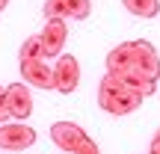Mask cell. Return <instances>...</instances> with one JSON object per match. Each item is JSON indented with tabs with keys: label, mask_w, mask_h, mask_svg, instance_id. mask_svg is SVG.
I'll return each instance as SVG.
<instances>
[{
	"label": "cell",
	"mask_w": 160,
	"mask_h": 154,
	"mask_svg": "<svg viewBox=\"0 0 160 154\" xmlns=\"http://www.w3.org/2000/svg\"><path fill=\"white\" fill-rule=\"evenodd\" d=\"M18 59H42V42H39V36H30V39H24V45H21V51H18Z\"/></svg>",
	"instance_id": "8fae6325"
},
{
	"label": "cell",
	"mask_w": 160,
	"mask_h": 154,
	"mask_svg": "<svg viewBox=\"0 0 160 154\" xmlns=\"http://www.w3.org/2000/svg\"><path fill=\"white\" fill-rule=\"evenodd\" d=\"M21 77L27 86L36 89H53V68L45 59H24L21 62Z\"/></svg>",
	"instance_id": "9c48e42d"
},
{
	"label": "cell",
	"mask_w": 160,
	"mask_h": 154,
	"mask_svg": "<svg viewBox=\"0 0 160 154\" xmlns=\"http://www.w3.org/2000/svg\"><path fill=\"white\" fill-rule=\"evenodd\" d=\"M0 125H3V119H0Z\"/></svg>",
	"instance_id": "2e32d148"
},
{
	"label": "cell",
	"mask_w": 160,
	"mask_h": 154,
	"mask_svg": "<svg viewBox=\"0 0 160 154\" xmlns=\"http://www.w3.org/2000/svg\"><path fill=\"white\" fill-rule=\"evenodd\" d=\"M148 154H151V151H148Z\"/></svg>",
	"instance_id": "e0dca14e"
},
{
	"label": "cell",
	"mask_w": 160,
	"mask_h": 154,
	"mask_svg": "<svg viewBox=\"0 0 160 154\" xmlns=\"http://www.w3.org/2000/svg\"><path fill=\"white\" fill-rule=\"evenodd\" d=\"M65 39H68V27L65 21H48L45 30H42L39 42H42V59H57L62 57V47H65Z\"/></svg>",
	"instance_id": "5b68a950"
},
{
	"label": "cell",
	"mask_w": 160,
	"mask_h": 154,
	"mask_svg": "<svg viewBox=\"0 0 160 154\" xmlns=\"http://www.w3.org/2000/svg\"><path fill=\"white\" fill-rule=\"evenodd\" d=\"M36 142V131L24 122H12V125H0V148L6 151H24Z\"/></svg>",
	"instance_id": "52a82bcc"
},
{
	"label": "cell",
	"mask_w": 160,
	"mask_h": 154,
	"mask_svg": "<svg viewBox=\"0 0 160 154\" xmlns=\"http://www.w3.org/2000/svg\"><path fill=\"white\" fill-rule=\"evenodd\" d=\"M0 119H9V113H6V89L0 86Z\"/></svg>",
	"instance_id": "5bb4252c"
},
{
	"label": "cell",
	"mask_w": 160,
	"mask_h": 154,
	"mask_svg": "<svg viewBox=\"0 0 160 154\" xmlns=\"http://www.w3.org/2000/svg\"><path fill=\"white\" fill-rule=\"evenodd\" d=\"M6 113H9L12 119H18V122L33 116V92H30L27 83L6 86Z\"/></svg>",
	"instance_id": "8992f818"
},
{
	"label": "cell",
	"mask_w": 160,
	"mask_h": 154,
	"mask_svg": "<svg viewBox=\"0 0 160 154\" xmlns=\"http://www.w3.org/2000/svg\"><path fill=\"white\" fill-rule=\"evenodd\" d=\"M148 151H151V154H160V127L154 131V137H151V145H148Z\"/></svg>",
	"instance_id": "4fadbf2b"
},
{
	"label": "cell",
	"mask_w": 160,
	"mask_h": 154,
	"mask_svg": "<svg viewBox=\"0 0 160 154\" xmlns=\"http://www.w3.org/2000/svg\"><path fill=\"white\" fill-rule=\"evenodd\" d=\"M122 6L137 18H154L160 12V0H122Z\"/></svg>",
	"instance_id": "30bf717a"
},
{
	"label": "cell",
	"mask_w": 160,
	"mask_h": 154,
	"mask_svg": "<svg viewBox=\"0 0 160 154\" xmlns=\"http://www.w3.org/2000/svg\"><path fill=\"white\" fill-rule=\"evenodd\" d=\"M107 74L137 89L142 98L154 95L160 80V53L145 39L125 42L107 53Z\"/></svg>",
	"instance_id": "6da1fadb"
},
{
	"label": "cell",
	"mask_w": 160,
	"mask_h": 154,
	"mask_svg": "<svg viewBox=\"0 0 160 154\" xmlns=\"http://www.w3.org/2000/svg\"><path fill=\"white\" fill-rule=\"evenodd\" d=\"M51 139H53V145H57V148L74 154L89 137H86V131H83L80 125H74V122H57V125L51 127Z\"/></svg>",
	"instance_id": "ba28073f"
},
{
	"label": "cell",
	"mask_w": 160,
	"mask_h": 154,
	"mask_svg": "<svg viewBox=\"0 0 160 154\" xmlns=\"http://www.w3.org/2000/svg\"><path fill=\"white\" fill-rule=\"evenodd\" d=\"M51 68H53V89L57 92L68 95V92H74L80 86V62H77V57L62 53V57H57V65H51Z\"/></svg>",
	"instance_id": "3957f363"
},
{
	"label": "cell",
	"mask_w": 160,
	"mask_h": 154,
	"mask_svg": "<svg viewBox=\"0 0 160 154\" xmlns=\"http://www.w3.org/2000/svg\"><path fill=\"white\" fill-rule=\"evenodd\" d=\"M139 104H142V95L137 89H131L128 83L104 74V80L98 83V107L110 116H128V113H137Z\"/></svg>",
	"instance_id": "7a4b0ae2"
},
{
	"label": "cell",
	"mask_w": 160,
	"mask_h": 154,
	"mask_svg": "<svg viewBox=\"0 0 160 154\" xmlns=\"http://www.w3.org/2000/svg\"><path fill=\"white\" fill-rule=\"evenodd\" d=\"M6 6H9V0H0V12H3V9H6Z\"/></svg>",
	"instance_id": "9a60e30c"
},
{
	"label": "cell",
	"mask_w": 160,
	"mask_h": 154,
	"mask_svg": "<svg viewBox=\"0 0 160 154\" xmlns=\"http://www.w3.org/2000/svg\"><path fill=\"white\" fill-rule=\"evenodd\" d=\"M89 12H92L89 0H45V18L48 21H62V18L83 21V18H89Z\"/></svg>",
	"instance_id": "277c9868"
},
{
	"label": "cell",
	"mask_w": 160,
	"mask_h": 154,
	"mask_svg": "<svg viewBox=\"0 0 160 154\" xmlns=\"http://www.w3.org/2000/svg\"><path fill=\"white\" fill-rule=\"evenodd\" d=\"M74 154H101V151H98V145H95V142H92V139H86V142H83V145H80V148H77Z\"/></svg>",
	"instance_id": "7c38bea8"
}]
</instances>
